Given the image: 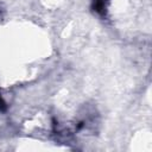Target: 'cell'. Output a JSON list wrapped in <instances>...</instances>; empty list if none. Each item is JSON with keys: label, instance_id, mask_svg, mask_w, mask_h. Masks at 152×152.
I'll return each mask as SVG.
<instances>
[{"label": "cell", "instance_id": "obj_2", "mask_svg": "<svg viewBox=\"0 0 152 152\" xmlns=\"http://www.w3.org/2000/svg\"><path fill=\"white\" fill-rule=\"evenodd\" d=\"M6 109H7V104H6V102L4 101V99L0 94V112H5Z\"/></svg>", "mask_w": 152, "mask_h": 152}, {"label": "cell", "instance_id": "obj_1", "mask_svg": "<svg viewBox=\"0 0 152 152\" xmlns=\"http://www.w3.org/2000/svg\"><path fill=\"white\" fill-rule=\"evenodd\" d=\"M106 1L107 0H93V4H91L93 10L99 14L103 15L106 13Z\"/></svg>", "mask_w": 152, "mask_h": 152}]
</instances>
